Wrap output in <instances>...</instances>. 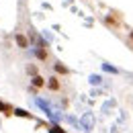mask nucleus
Listing matches in <instances>:
<instances>
[{
	"label": "nucleus",
	"mask_w": 133,
	"mask_h": 133,
	"mask_svg": "<svg viewBox=\"0 0 133 133\" xmlns=\"http://www.w3.org/2000/svg\"><path fill=\"white\" fill-rule=\"evenodd\" d=\"M12 111H15V109H12L10 104H6V102H2V100H0V113H4L6 117H10V115H12Z\"/></svg>",
	"instance_id": "obj_7"
},
{
	"label": "nucleus",
	"mask_w": 133,
	"mask_h": 133,
	"mask_svg": "<svg viewBox=\"0 0 133 133\" xmlns=\"http://www.w3.org/2000/svg\"><path fill=\"white\" fill-rule=\"evenodd\" d=\"M27 74H29V76H35V74H39V68L35 66V64H31V66H27Z\"/></svg>",
	"instance_id": "obj_9"
},
{
	"label": "nucleus",
	"mask_w": 133,
	"mask_h": 133,
	"mask_svg": "<svg viewBox=\"0 0 133 133\" xmlns=\"http://www.w3.org/2000/svg\"><path fill=\"white\" fill-rule=\"evenodd\" d=\"M45 82H47V78H43L41 74L31 76V86H33V88H37V90H39V88H43V86H45Z\"/></svg>",
	"instance_id": "obj_5"
},
{
	"label": "nucleus",
	"mask_w": 133,
	"mask_h": 133,
	"mask_svg": "<svg viewBox=\"0 0 133 133\" xmlns=\"http://www.w3.org/2000/svg\"><path fill=\"white\" fill-rule=\"evenodd\" d=\"M53 72H55V76H70V68L64 66L62 62H55L53 64Z\"/></svg>",
	"instance_id": "obj_4"
},
{
	"label": "nucleus",
	"mask_w": 133,
	"mask_h": 133,
	"mask_svg": "<svg viewBox=\"0 0 133 133\" xmlns=\"http://www.w3.org/2000/svg\"><path fill=\"white\" fill-rule=\"evenodd\" d=\"M45 86L49 88L51 92H59V90H62V82H59V76H51V78H47Z\"/></svg>",
	"instance_id": "obj_3"
},
{
	"label": "nucleus",
	"mask_w": 133,
	"mask_h": 133,
	"mask_svg": "<svg viewBox=\"0 0 133 133\" xmlns=\"http://www.w3.org/2000/svg\"><path fill=\"white\" fill-rule=\"evenodd\" d=\"M129 43H131V45H133V29H131V31H129Z\"/></svg>",
	"instance_id": "obj_11"
},
{
	"label": "nucleus",
	"mask_w": 133,
	"mask_h": 133,
	"mask_svg": "<svg viewBox=\"0 0 133 133\" xmlns=\"http://www.w3.org/2000/svg\"><path fill=\"white\" fill-rule=\"evenodd\" d=\"M12 115L21 117V119H33V115H31V113H27L25 109H15V111H12Z\"/></svg>",
	"instance_id": "obj_8"
},
{
	"label": "nucleus",
	"mask_w": 133,
	"mask_h": 133,
	"mask_svg": "<svg viewBox=\"0 0 133 133\" xmlns=\"http://www.w3.org/2000/svg\"><path fill=\"white\" fill-rule=\"evenodd\" d=\"M35 55H37V59H41V62H47V59H49V51H47V47H45L43 41H39V45L35 47Z\"/></svg>",
	"instance_id": "obj_2"
},
{
	"label": "nucleus",
	"mask_w": 133,
	"mask_h": 133,
	"mask_svg": "<svg viewBox=\"0 0 133 133\" xmlns=\"http://www.w3.org/2000/svg\"><path fill=\"white\" fill-rule=\"evenodd\" d=\"M47 129H49V133H66L62 127H59V125H49Z\"/></svg>",
	"instance_id": "obj_10"
},
{
	"label": "nucleus",
	"mask_w": 133,
	"mask_h": 133,
	"mask_svg": "<svg viewBox=\"0 0 133 133\" xmlns=\"http://www.w3.org/2000/svg\"><path fill=\"white\" fill-rule=\"evenodd\" d=\"M102 23H104L109 29H113V31H119V29H121V17H119L117 12H111V15H107V17L102 18Z\"/></svg>",
	"instance_id": "obj_1"
},
{
	"label": "nucleus",
	"mask_w": 133,
	"mask_h": 133,
	"mask_svg": "<svg viewBox=\"0 0 133 133\" xmlns=\"http://www.w3.org/2000/svg\"><path fill=\"white\" fill-rule=\"evenodd\" d=\"M15 43H17V47H21V49H27V47H29V39H27L23 33H17V37H15Z\"/></svg>",
	"instance_id": "obj_6"
}]
</instances>
